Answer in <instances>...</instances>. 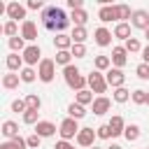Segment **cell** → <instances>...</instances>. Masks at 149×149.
Instances as JSON below:
<instances>
[{
  "label": "cell",
  "mask_w": 149,
  "mask_h": 149,
  "mask_svg": "<svg viewBox=\"0 0 149 149\" xmlns=\"http://www.w3.org/2000/svg\"><path fill=\"white\" fill-rule=\"evenodd\" d=\"M105 79H107V86H112V88H121L123 81H126V74H123V70H119V68H109L107 74H105Z\"/></svg>",
  "instance_id": "cell-6"
},
{
  "label": "cell",
  "mask_w": 149,
  "mask_h": 149,
  "mask_svg": "<svg viewBox=\"0 0 149 149\" xmlns=\"http://www.w3.org/2000/svg\"><path fill=\"white\" fill-rule=\"evenodd\" d=\"M147 105H149V93H147Z\"/></svg>",
  "instance_id": "cell-51"
},
{
  "label": "cell",
  "mask_w": 149,
  "mask_h": 149,
  "mask_svg": "<svg viewBox=\"0 0 149 149\" xmlns=\"http://www.w3.org/2000/svg\"><path fill=\"white\" fill-rule=\"evenodd\" d=\"M126 63H128V51H126L123 47H114V49H112V65L121 70Z\"/></svg>",
  "instance_id": "cell-10"
},
{
  "label": "cell",
  "mask_w": 149,
  "mask_h": 149,
  "mask_svg": "<svg viewBox=\"0 0 149 149\" xmlns=\"http://www.w3.org/2000/svg\"><path fill=\"white\" fill-rule=\"evenodd\" d=\"M98 19L102 23H109V21H119V14H116V5H102L100 12H98Z\"/></svg>",
  "instance_id": "cell-9"
},
{
  "label": "cell",
  "mask_w": 149,
  "mask_h": 149,
  "mask_svg": "<svg viewBox=\"0 0 149 149\" xmlns=\"http://www.w3.org/2000/svg\"><path fill=\"white\" fill-rule=\"evenodd\" d=\"M79 130H81V128L77 126V119H70V116H68V119H63V121H61V126H58V133H61V137H63V140H72V137H77V135H79Z\"/></svg>",
  "instance_id": "cell-4"
},
{
  "label": "cell",
  "mask_w": 149,
  "mask_h": 149,
  "mask_svg": "<svg viewBox=\"0 0 149 149\" xmlns=\"http://www.w3.org/2000/svg\"><path fill=\"white\" fill-rule=\"evenodd\" d=\"M114 37H119V40H130V26H128V23H116Z\"/></svg>",
  "instance_id": "cell-25"
},
{
  "label": "cell",
  "mask_w": 149,
  "mask_h": 149,
  "mask_svg": "<svg viewBox=\"0 0 149 149\" xmlns=\"http://www.w3.org/2000/svg\"><path fill=\"white\" fill-rule=\"evenodd\" d=\"M123 49H126L128 54H137V51H142V47H140V42H137L135 37H130V40H126V44H123Z\"/></svg>",
  "instance_id": "cell-38"
},
{
  "label": "cell",
  "mask_w": 149,
  "mask_h": 149,
  "mask_svg": "<svg viewBox=\"0 0 149 149\" xmlns=\"http://www.w3.org/2000/svg\"><path fill=\"white\" fill-rule=\"evenodd\" d=\"M70 54H72L74 58H84V56H86V47H84V44H72Z\"/></svg>",
  "instance_id": "cell-41"
},
{
  "label": "cell",
  "mask_w": 149,
  "mask_h": 149,
  "mask_svg": "<svg viewBox=\"0 0 149 149\" xmlns=\"http://www.w3.org/2000/svg\"><path fill=\"white\" fill-rule=\"evenodd\" d=\"M144 37H147V42H149V28H147V30H144Z\"/></svg>",
  "instance_id": "cell-50"
},
{
  "label": "cell",
  "mask_w": 149,
  "mask_h": 149,
  "mask_svg": "<svg viewBox=\"0 0 149 149\" xmlns=\"http://www.w3.org/2000/svg\"><path fill=\"white\" fill-rule=\"evenodd\" d=\"M93 40H95V44L98 47H109L112 44V33L107 30V28H95V33H93Z\"/></svg>",
  "instance_id": "cell-13"
},
{
  "label": "cell",
  "mask_w": 149,
  "mask_h": 149,
  "mask_svg": "<svg viewBox=\"0 0 149 149\" xmlns=\"http://www.w3.org/2000/svg\"><path fill=\"white\" fill-rule=\"evenodd\" d=\"M54 133H56V126L51 121H40L35 126V135H40V137H51Z\"/></svg>",
  "instance_id": "cell-17"
},
{
  "label": "cell",
  "mask_w": 149,
  "mask_h": 149,
  "mask_svg": "<svg viewBox=\"0 0 149 149\" xmlns=\"http://www.w3.org/2000/svg\"><path fill=\"white\" fill-rule=\"evenodd\" d=\"M70 37H72V42H74V44H84V40L88 37V33H86V28H84V26H74V30H72V35H70Z\"/></svg>",
  "instance_id": "cell-22"
},
{
  "label": "cell",
  "mask_w": 149,
  "mask_h": 149,
  "mask_svg": "<svg viewBox=\"0 0 149 149\" xmlns=\"http://www.w3.org/2000/svg\"><path fill=\"white\" fill-rule=\"evenodd\" d=\"M2 33H5L9 40H12V37H16V35H19V26H16V21H7V23L2 26Z\"/></svg>",
  "instance_id": "cell-32"
},
{
  "label": "cell",
  "mask_w": 149,
  "mask_h": 149,
  "mask_svg": "<svg viewBox=\"0 0 149 149\" xmlns=\"http://www.w3.org/2000/svg\"><path fill=\"white\" fill-rule=\"evenodd\" d=\"M5 65H7V70L16 72V70H21V65H23V56H19V54H9L7 61H5Z\"/></svg>",
  "instance_id": "cell-20"
},
{
  "label": "cell",
  "mask_w": 149,
  "mask_h": 149,
  "mask_svg": "<svg viewBox=\"0 0 149 149\" xmlns=\"http://www.w3.org/2000/svg\"><path fill=\"white\" fill-rule=\"evenodd\" d=\"M26 147H28V142H26L23 137H14V140L0 144V149H26Z\"/></svg>",
  "instance_id": "cell-24"
},
{
  "label": "cell",
  "mask_w": 149,
  "mask_h": 149,
  "mask_svg": "<svg viewBox=\"0 0 149 149\" xmlns=\"http://www.w3.org/2000/svg\"><path fill=\"white\" fill-rule=\"evenodd\" d=\"M42 0H28V9H42Z\"/></svg>",
  "instance_id": "cell-46"
},
{
  "label": "cell",
  "mask_w": 149,
  "mask_h": 149,
  "mask_svg": "<svg viewBox=\"0 0 149 149\" xmlns=\"http://www.w3.org/2000/svg\"><path fill=\"white\" fill-rule=\"evenodd\" d=\"M147 93H149V91H142V88H137V91H133L130 100H133L135 105H147Z\"/></svg>",
  "instance_id": "cell-35"
},
{
  "label": "cell",
  "mask_w": 149,
  "mask_h": 149,
  "mask_svg": "<svg viewBox=\"0 0 149 149\" xmlns=\"http://www.w3.org/2000/svg\"><path fill=\"white\" fill-rule=\"evenodd\" d=\"M5 137H9V140H14V137H19V123L16 121H5L2 123V130H0Z\"/></svg>",
  "instance_id": "cell-19"
},
{
  "label": "cell",
  "mask_w": 149,
  "mask_h": 149,
  "mask_svg": "<svg viewBox=\"0 0 149 149\" xmlns=\"http://www.w3.org/2000/svg\"><path fill=\"white\" fill-rule=\"evenodd\" d=\"M68 114H70V119H84L86 116V109H84V105H79V102H70L68 105Z\"/></svg>",
  "instance_id": "cell-21"
},
{
  "label": "cell",
  "mask_w": 149,
  "mask_h": 149,
  "mask_svg": "<svg viewBox=\"0 0 149 149\" xmlns=\"http://www.w3.org/2000/svg\"><path fill=\"white\" fill-rule=\"evenodd\" d=\"M95 70L98 72H102V70H109V65H112V58L109 56H95Z\"/></svg>",
  "instance_id": "cell-31"
},
{
  "label": "cell",
  "mask_w": 149,
  "mask_h": 149,
  "mask_svg": "<svg viewBox=\"0 0 149 149\" xmlns=\"http://www.w3.org/2000/svg\"><path fill=\"white\" fill-rule=\"evenodd\" d=\"M9 47H12V54H19V51L23 54V51H26V44H23V37H21V35L12 37V40H9Z\"/></svg>",
  "instance_id": "cell-30"
},
{
  "label": "cell",
  "mask_w": 149,
  "mask_h": 149,
  "mask_svg": "<svg viewBox=\"0 0 149 149\" xmlns=\"http://www.w3.org/2000/svg\"><path fill=\"white\" fill-rule=\"evenodd\" d=\"M130 95H133V93H130L128 88H123V86H121V88H114V93H112L114 102H128V100H130Z\"/></svg>",
  "instance_id": "cell-26"
},
{
  "label": "cell",
  "mask_w": 149,
  "mask_h": 149,
  "mask_svg": "<svg viewBox=\"0 0 149 149\" xmlns=\"http://www.w3.org/2000/svg\"><path fill=\"white\" fill-rule=\"evenodd\" d=\"M95 135H98L100 140H109V137H112V130H109V126H107V123H102V126H98V128H95Z\"/></svg>",
  "instance_id": "cell-40"
},
{
  "label": "cell",
  "mask_w": 149,
  "mask_h": 149,
  "mask_svg": "<svg viewBox=\"0 0 149 149\" xmlns=\"http://www.w3.org/2000/svg\"><path fill=\"white\" fill-rule=\"evenodd\" d=\"M7 16H9V21H19V19L26 21V7L19 5V2H9L7 5Z\"/></svg>",
  "instance_id": "cell-11"
},
{
  "label": "cell",
  "mask_w": 149,
  "mask_h": 149,
  "mask_svg": "<svg viewBox=\"0 0 149 149\" xmlns=\"http://www.w3.org/2000/svg\"><path fill=\"white\" fill-rule=\"evenodd\" d=\"M54 77H56V61L42 58V63L37 68V79L44 81V84H49V81H54Z\"/></svg>",
  "instance_id": "cell-3"
},
{
  "label": "cell",
  "mask_w": 149,
  "mask_h": 149,
  "mask_svg": "<svg viewBox=\"0 0 149 149\" xmlns=\"http://www.w3.org/2000/svg\"><path fill=\"white\" fill-rule=\"evenodd\" d=\"M42 51H40V47L37 44H30V47H26V51H23V63L28 65V68H33L35 63H42Z\"/></svg>",
  "instance_id": "cell-7"
},
{
  "label": "cell",
  "mask_w": 149,
  "mask_h": 149,
  "mask_svg": "<svg viewBox=\"0 0 149 149\" xmlns=\"http://www.w3.org/2000/svg\"><path fill=\"white\" fill-rule=\"evenodd\" d=\"M142 63H147V65H149V44L142 49Z\"/></svg>",
  "instance_id": "cell-48"
},
{
  "label": "cell",
  "mask_w": 149,
  "mask_h": 149,
  "mask_svg": "<svg viewBox=\"0 0 149 149\" xmlns=\"http://www.w3.org/2000/svg\"><path fill=\"white\" fill-rule=\"evenodd\" d=\"M58 65H63V68H68L70 65V61H72V54L70 51H56V58H54Z\"/></svg>",
  "instance_id": "cell-33"
},
{
  "label": "cell",
  "mask_w": 149,
  "mask_h": 149,
  "mask_svg": "<svg viewBox=\"0 0 149 149\" xmlns=\"http://www.w3.org/2000/svg\"><path fill=\"white\" fill-rule=\"evenodd\" d=\"M147 149H149V147H147Z\"/></svg>",
  "instance_id": "cell-53"
},
{
  "label": "cell",
  "mask_w": 149,
  "mask_h": 149,
  "mask_svg": "<svg viewBox=\"0 0 149 149\" xmlns=\"http://www.w3.org/2000/svg\"><path fill=\"white\" fill-rule=\"evenodd\" d=\"M109 126V130H112V137H116V135H123V130H126V123H123V119L116 114V116H112V121L107 123Z\"/></svg>",
  "instance_id": "cell-18"
},
{
  "label": "cell",
  "mask_w": 149,
  "mask_h": 149,
  "mask_svg": "<svg viewBox=\"0 0 149 149\" xmlns=\"http://www.w3.org/2000/svg\"><path fill=\"white\" fill-rule=\"evenodd\" d=\"M135 74H137L140 79H149V65H147V63H140V65L135 68Z\"/></svg>",
  "instance_id": "cell-42"
},
{
  "label": "cell",
  "mask_w": 149,
  "mask_h": 149,
  "mask_svg": "<svg viewBox=\"0 0 149 149\" xmlns=\"http://www.w3.org/2000/svg\"><path fill=\"white\" fill-rule=\"evenodd\" d=\"M21 37H23V40H28V42L37 40V26H35L30 19H26V21L21 23Z\"/></svg>",
  "instance_id": "cell-12"
},
{
  "label": "cell",
  "mask_w": 149,
  "mask_h": 149,
  "mask_svg": "<svg viewBox=\"0 0 149 149\" xmlns=\"http://www.w3.org/2000/svg\"><path fill=\"white\" fill-rule=\"evenodd\" d=\"M42 26L56 35H61L68 26H70V19L68 14L61 9V7H44L42 9Z\"/></svg>",
  "instance_id": "cell-1"
},
{
  "label": "cell",
  "mask_w": 149,
  "mask_h": 149,
  "mask_svg": "<svg viewBox=\"0 0 149 149\" xmlns=\"http://www.w3.org/2000/svg\"><path fill=\"white\" fill-rule=\"evenodd\" d=\"M54 44H56V49H58V51H70L74 42H72V37H70V35L61 33V35H56V37H54Z\"/></svg>",
  "instance_id": "cell-16"
},
{
  "label": "cell",
  "mask_w": 149,
  "mask_h": 149,
  "mask_svg": "<svg viewBox=\"0 0 149 149\" xmlns=\"http://www.w3.org/2000/svg\"><path fill=\"white\" fill-rule=\"evenodd\" d=\"M123 137H126L128 142H135V140L140 137V126H137V123H128L126 130H123Z\"/></svg>",
  "instance_id": "cell-23"
},
{
  "label": "cell",
  "mask_w": 149,
  "mask_h": 149,
  "mask_svg": "<svg viewBox=\"0 0 149 149\" xmlns=\"http://www.w3.org/2000/svg\"><path fill=\"white\" fill-rule=\"evenodd\" d=\"M26 142H28V147H30V149H37V147H40V142H42V137L33 133V135H28V137H26Z\"/></svg>",
  "instance_id": "cell-43"
},
{
  "label": "cell",
  "mask_w": 149,
  "mask_h": 149,
  "mask_svg": "<svg viewBox=\"0 0 149 149\" xmlns=\"http://www.w3.org/2000/svg\"><path fill=\"white\" fill-rule=\"evenodd\" d=\"M86 79H88V86H91V91H93V93H105V91H107V79L102 77V72L93 70Z\"/></svg>",
  "instance_id": "cell-5"
},
{
  "label": "cell",
  "mask_w": 149,
  "mask_h": 149,
  "mask_svg": "<svg viewBox=\"0 0 149 149\" xmlns=\"http://www.w3.org/2000/svg\"><path fill=\"white\" fill-rule=\"evenodd\" d=\"M26 105H28V109H40V107H42V100H40V95L28 93V95H26Z\"/></svg>",
  "instance_id": "cell-36"
},
{
  "label": "cell",
  "mask_w": 149,
  "mask_h": 149,
  "mask_svg": "<svg viewBox=\"0 0 149 149\" xmlns=\"http://www.w3.org/2000/svg\"><path fill=\"white\" fill-rule=\"evenodd\" d=\"M107 149H121V144H109Z\"/></svg>",
  "instance_id": "cell-49"
},
{
  "label": "cell",
  "mask_w": 149,
  "mask_h": 149,
  "mask_svg": "<svg viewBox=\"0 0 149 149\" xmlns=\"http://www.w3.org/2000/svg\"><path fill=\"white\" fill-rule=\"evenodd\" d=\"M19 74H21V81H26V84L35 81V77H37V72H35L33 68H23V70H21Z\"/></svg>",
  "instance_id": "cell-39"
},
{
  "label": "cell",
  "mask_w": 149,
  "mask_h": 149,
  "mask_svg": "<svg viewBox=\"0 0 149 149\" xmlns=\"http://www.w3.org/2000/svg\"><path fill=\"white\" fill-rule=\"evenodd\" d=\"M109 107H112V100L109 98H105V95H98L95 100H93V114H105V112H109Z\"/></svg>",
  "instance_id": "cell-15"
},
{
  "label": "cell",
  "mask_w": 149,
  "mask_h": 149,
  "mask_svg": "<svg viewBox=\"0 0 149 149\" xmlns=\"http://www.w3.org/2000/svg\"><path fill=\"white\" fill-rule=\"evenodd\" d=\"M70 21H72L74 26H84V23L88 21V14H86L84 9H77V12H72V16H70Z\"/></svg>",
  "instance_id": "cell-29"
},
{
  "label": "cell",
  "mask_w": 149,
  "mask_h": 149,
  "mask_svg": "<svg viewBox=\"0 0 149 149\" xmlns=\"http://www.w3.org/2000/svg\"><path fill=\"white\" fill-rule=\"evenodd\" d=\"M19 79H21V74L9 72V74L2 77V86H5V88H16V86H19Z\"/></svg>",
  "instance_id": "cell-27"
},
{
  "label": "cell",
  "mask_w": 149,
  "mask_h": 149,
  "mask_svg": "<svg viewBox=\"0 0 149 149\" xmlns=\"http://www.w3.org/2000/svg\"><path fill=\"white\" fill-rule=\"evenodd\" d=\"M12 109H14V112H26V109H28V105H26V100H21V98H19V100H14V102H12Z\"/></svg>",
  "instance_id": "cell-44"
},
{
  "label": "cell",
  "mask_w": 149,
  "mask_h": 149,
  "mask_svg": "<svg viewBox=\"0 0 149 149\" xmlns=\"http://www.w3.org/2000/svg\"><path fill=\"white\" fill-rule=\"evenodd\" d=\"M91 149H98V147H91Z\"/></svg>",
  "instance_id": "cell-52"
},
{
  "label": "cell",
  "mask_w": 149,
  "mask_h": 149,
  "mask_svg": "<svg viewBox=\"0 0 149 149\" xmlns=\"http://www.w3.org/2000/svg\"><path fill=\"white\" fill-rule=\"evenodd\" d=\"M68 7H70L72 12H77V9H84V2H81V0H68Z\"/></svg>",
  "instance_id": "cell-45"
},
{
  "label": "cell",
  "mask_w": 149,
  "mask_h": 149,
  "mask_svg": "<svg viewBox=\"0 0 149 149\" xmlns=\"http://www.w3.org/2000/svg\"><path fill=\"white\" fill-rule=\"evenodd\" d=\"M95 137H98V135H95L93 128H81L79 135H77V144H81V147H93V140H95Z\"/></svg>",
  "instance_id": "cell-14"
},
{
  "label": "cell",
  "mask_w": 149,
  "mask_h": 149,
  "mask_svg": "<svg viewBox=\"0 0 149 149\" xmlns=\"http://www.w3.org/2000/svg\"><path fill=\"white\" fill-rule=\"evenodd\" d=\"M116 14H119V23H126V19H133V12L128 5H116Z\"/></svg>",
  "instance_id": "cell-28"
},
{
  "label": "cell",
  "mask_w": 149,
  "mask_h": 149,
  "mask_svg": "<svg viewBox=\"0 0 149 149\" xmlns=\"http://www.w3.org/2000/svg\"><path fill=\"white\" fill-rule=\"evenodd\" d=\"M63 77H65V84L70 86V88H74L77 93L79 91H84V86L88 84V79L74 68V65H68V68H63Z\"/></svg>",
  "instance_id": "cell-2"
},
{
  "label": "cell",
  "mask_w": 149,
  "mask_h": 149,
  "mask_svg": "<svg viewBox=\"0 0 149 149\" xmlns=\"http://www.w3.org/2000/svg\"><path fill=\"white\" fill-rule=\"evenodd\" d=\"M77 102H79V105H88V102L93 105V91H86V88L79 91V93H77Z\"/></svg>",
  "instance_id": "cell-34"
},
{
  "label": "cell",
  "mask_w": 149,
  "mask_h": 149,
  "mask_svg": "<svg viewBox=\"0 0 149 149\" xmlns=\"http://www.w3.org/2000/svg\"><path fill=\"white\" fill-rule=\"evenodd\" d=\"M54 149H74V147H72L68 140H61V142H56V147H54Z\"/></svg>",
  "instance_id": "cell-47"
},
{
  "label": "cell",
  "mask_w": 149,
  "mask_h": 149,
  "mask_svg": "<svg viewBox=\"0 0 149 149\" xmlns=\"http://www.w3.org/2000/svg\"><path fill=\"white\" fill-rule=\"evenodd\" d=\"M130 26L133 28H140V30H147L149 28V12L147 9H135L133 12V19H130Z\"/></svg>",
  "instance_id": "cell-8"
},
{
  "label": "cell",
  "mask_w": 149,
  "mask_h": 149,
  "mask_svg": "<svg viewBox=\"0 0 149 149\" xmlns=\"http://www.w3.org/2000/svg\"><path fill=\"white\" fill-rule=\"evenodd\" d=\"M23 123L37 126V123H40V121H37V109H26V112H23Z\"/></svg>",
  "instance_id": "cell-37"
}]
</instances>
